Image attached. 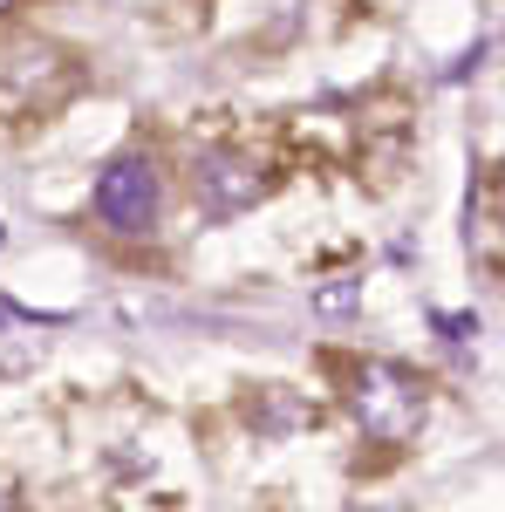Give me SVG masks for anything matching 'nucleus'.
<instances>
[{
  "label": "nucleus",
  "mask_w": 505,
  "mask_h": 512,
  "mask_svg": "<svg viewBox=\"0 0 505 512\" xmlns=\"http://www.w3.org/2000/svg\"><path fill=\"white\" fill-rule=\"evenodd\" d=\"M7 7H14V0H0V14H7Z\"/></svg>",
  "instance_id": "nucleus-6"
},
{
  "label": "nucleus",
  "mask_w": 505,
  "mask_h": 512,
  "mask_svg": "<svg viewBox=\"0 0 505 512\" xmlns=\"http://www.w3.org/2000/svg\"><path fill=\"white\" fill-rule=\"evenodd\" d=\"M349 410L376 444H403L424 424V383L410 369H396V362H362L355 390H349Z\"/></svg>",
  "instance_id": "nucleus-1"
},
{
  "label": "nucleus",
  "mask_w": 505,
  "mask_h": 512,
  "mask_svg": "<svg viewBox=\"0 0 505 512\" xmlns=\"http://www.w3.org/2000/svg\"><path fill=\"white\" fill-rule=\"evenodd\" d=\"M260 192H267V178H260L246 158H226V151H219V158H198V198H205V212H212V219L246 212Z\"/></svg>",
  "instance_id": "nucleus-3"
},
{
  "label": "nucleus",
  "mask_w": 505,
  "mask_h": 512,
  "mask_svg": "<svg viewBox=\"0 0 505 512\" xmlns=\"http://www.w3.org/2000/svg\"><path fill=\"white\" fill-rule=\"evenodd\" d=\"M7 321H14V308H7V301H0V328H7Z\"/></svg>",
  "instance_id": "nucleus-5"
},
{
  "label": "nucleus",
  "mask_w": 505,
  "mask_h": 512,
  "mask_svg": "<svg viewBox=\"0 0 505 512\" xmlns=\"http://www.w3.org/2000/svg\"><path fill=\"white\" fill-rule=\"evenodd\" d=\"M96 219L110 226V233H151L157 219V171L151 158H117L103 178H96Z\"/></svg>",
  "instance_id": "nucleus-2"
},
{
  "label": "nucleus",
  "mask_w": 505,
  "mask_h": 512,
  "mask_svg": "<svg viewBox=\"0 0 505 512\" xmlns=\"http://www.w3.org/2000/svg\"><path fill=\"white\" fill-rule=\"evenodd\" d=\"M0 512H28V506H21V492H14L7 478H0Z\"/></svg>",
  "instance_id": "nucleus-4"
}]
</instances>
